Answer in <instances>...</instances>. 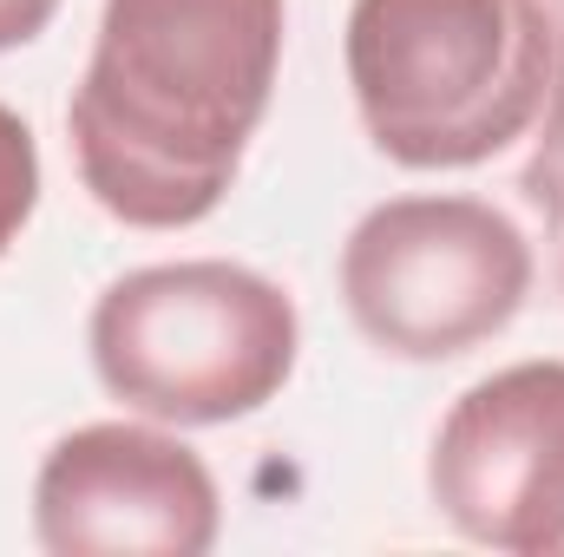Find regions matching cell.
<instances>
[{"mask_svg": "<svg viewBox=\"0 0 564 557\" xmlns=\"http://www.w3.org/2000/svg\"><path fill=\"white\" fill-rule=\"evenodd\" d=\"M33 210H40V144L13 106H0V256L20 243Z\"/></svg>", "mask_w": 564, "mask_h": 557, "instance_id": "7", "label": "cell"}, {"mask_svg": "<svg viewBox=\"0 0 564 557\" xmlns=\"http://www.w3.org/2000/svg\"><path fill=\"white\" fill-rule=\"evenodd\" d=\"M532 243L486 197H388L341 243V302L368 348L459 361L506 335L532 295Z\"/></svg>", "mask_w": 564, "mask_h": 557, "instance_id": "4", "label": "cell"}, {"mask_svg": "<svg viewBox=\"0 0 564 557\" xmlns=\"http://www.w3.org/2000/svg\"><path fill=\"white\" fill-rule=\"evenodd\" d=\"M93 374L158 426H230L270 407L302 354L289 288L243 263H144L106 282L86 321Z\"/></svg>", "mask_w": 564, "mask_h": 557, "instance_id": "3", "label": "cell"}, {"mask_svg": "<svg viewBox=\"0 0 564 557\" xmlns=\"http://www.w3.org/2000/svg\"><path fill=\"white\" fill-rule=\"evenodd\" d=\"M289 0H106L66 132L93 204L132 230L204 223L282 73Z\"/></svg>", "mask_w": 564, "mask_h": 557, "instance_id": "1", "label": "cell"}, {"mask_svg": "<svg viewBox=\"0 0 564 557\" xmlns=\"http://www.w3.org/2000/svg\"><path fill=\"white\" fill-rule=\"evenodd\" d=\"M552 125H545V139L532 151V164H525V197L545 210V223L564 230V26H558V73H552Z\"/></svg>", "mask_w": 564, "mask_h": 557, "instance_id": "8", "label": "cell"}, {"mask_svg": "<svg viewBox=\"0 0 564 557\" xmlns=\"http://www.w3.org/2000/svg\"><path fill=\"white\" fill-rule=\"evenodd\" d=\"M426 492L466 545L564 557V361L473 381L433 433Z\"/></svg>", "mask_w": 564, "mask_h": 557, "instance_id": "6", "label": "cell"}, {"mask_svg": "<svg viewBox=\"0 0 564 557\" xmlns=\"http://www.w3.org/2000/svg\"><path fill=\"white\" fill-rule=\"evenodd\" d=\"M348 92L401 171H473L545 119L558 20L545 0H355Z\"/></svg>", "mask_w": 564, "mask_h": 557, "instance_id": "2", "label": "cell"}, {"mask_svg": "<svg viewBox=\"0 0 564 557\" xmlns=\"http://www.w3.org/2000/svg\"><path fill=\"white\" fill-rule=\"evenodd\" d=\"M53 13H59V0H0V53L40 40L53 26Z\"/></svg>", "mask_w": 564, "mask_h": 557, "instance_id": "9", "label": "cell"}, {"mask_svg": "<svg viewBox=\"0 0 564 557\" xmlns=\"http://www.w3.org/2000/svg\"><path fill=\"white\" fill-rule=\"evenodd\" d=\"M33 538L53 557H204L224 538V492L158 419H93L40 459Z\"/></svg>", "mask_w": 564, "mask_h": 557, "instance_id": "5", "label": "cell"}]
</instances>
